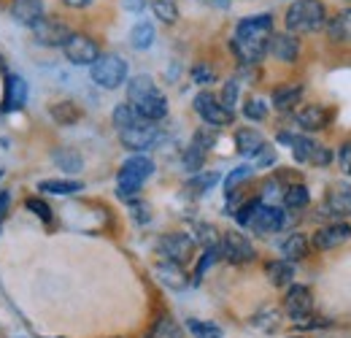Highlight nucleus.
<instances>
[{
    "label": "nucleus",
    "instance_id": "f257e3e1",
    "mask_svg": "<svg viewBox=\"0 0 351 338\" xmlns=\"http://www.w3.org/2000/svg\"><path fill=\"white\" fill-rule=\"evenodd\" d=\"M273 36V16L270 14H257V16H246L235 25V36H232V52L238 57L241 65L252 68L260 65L267 54V41Z\"/></svg>",
    "mask_w": 351,
    "mask_h": 338
},
{
    "label": "nucleus",
    "instance_id": "f03ea898",
    "mask_svg": "<svg viewBox=\"0 0 351 338\" xmlns=\"http://www.w3.org/2000/svg\"><path fill=\"white\" fill-rule=\"evenodd\" d=\"M287 33L292 36H311L327 27V8L322 0H295L284 14Z\"/></svg>",
    "mask_w": 351,
    "mask_h": 338
},
{
    "label": "nucleus",
    "instance_id": "7ed1b4c3",
    "mask_svg": "<svg viewBox=\"0 0 351 338\" xmlns=\"http://www.w3.org/2000/svg\"><path fill=\"white\" fill-rule=\"evenodd\" d=\"M154 173V163L146 155H132L122 163V168L117 173V195L122 201H132V195L141 192L143 181Z\"/></svg>",
    "mask_w": 351,
    "mask_h": 338
},
{
    "label": "nucleus",
    "instance_id": "20e7f679",
    "mask_svg": "<svg viewBox=\"0 0 351 338\" xmlns=\"http://www.w3.org/2000/svg\"><path fill=\"white\" fill-rule=\"evenodd\" d=\"M89 76L103 89H117L128 82V63L119 54H100L97 63L89 65Z\"/></svg>",
    "mask_w": 351,
    "mask_h": 338
},
{
    "label": "nucleus",
    "instance_id": "39448f33",
    "mask_svg": "<svg viewBox=\"0 0 351 338\" xmlns=\"http://www.w3.org/2000/svg\"><path fill=\"white\" fill-rule=\"evenodd\" d=\"M192 106H195L197 117H200L208 127H227V125H232V120H235V114L227 111V109L219 103V98H217L214 92H208V89L197 92Z\"/></svg>",
    "mask_w": 351,
    "mask_h": 338
},
{
    "label": "nucleus",
    "instance_id": "423d86ee",
    "mask_svg": "<svg viewBox=\"0 0 351 338\" xmlns=\"http://www.w3.org/2000/svg\"><path fill=\"white\" fill-rule=\"evenodd\" d=\"M219 252L221 257L227 260V262H232V265H246V262H254V244L243 236V233H238V230H227L224 236L219 238Z\"/></svg>",
    "mask_w": 351,
    "mask_h": 338
},
{
    "label": "nucleus",
    "instance_id": "0eeeda50",
    "mask_svg": "<svg viewBox=\"0 0 351 338\" xmlns=\"http://www.w3.org/2000/svg\"><path fill=\"white\" fill-rule=\"evenodd\" d=\"M284 225H287V212H284V209H278V206L263 203V201L254 206V212H252L249 222H246V227H249V230H254V233H260V236L278 233Z\"/></svg>",
    "mask_w": 351,
    "mask_h": 338
},
{
    "label": "nucleus",
    "instance_id": "6e6552de",
    "mask_svg": "<svg viewBox=\"0 0 351 338\" xmlns=\"http://www.w3.org/2000/svg\"><path fill=\"white\" fill-rule=\"evenodd\" d=\"M195 247H197V244H195V238H192L189 233H168V236H162V238L157 241L160 257L168 260V262H178V265L189 262Z\"/></svg>",
    "mask_w": 351,
    "mask_h": 338
},
{
    "label": "nucleus",
    "instance_id": "1a4fd4ad",
    "mask_svg": "<svg viewBox=\"0 0 351 338\" xmlns=\"http://www.w3.org/2000/svg\"><path fill=\"white\" fill-rule=\"evenodd\" d=\"M119 141H122L125 149H132V152L141 155V152L152 149V146L160 141V127H157V122L141 120V122H135V125L128 127V130H122V133H119Z\"/></svg>",
    "mask_w": 351,
    "mask_h": 338
},
{
    "label": "nucleus",
    "instance_id": "9d476101",
    "mask_svg": "<svg viewBox=\"0 0 351 338\" xmlns=\"http://www.w3.org/2000/svg\"><path fill=\"white\" fill-rule=\"evenodd\" d=\"M62 52H65L68 63H73V65H92L100 57L97 41H92L84 33H71V38L62 43Z\"/></svg>",
    "mask_w": 351,
    "mask_h": 338
},
{
    "label": "nucleus",
    "instance_id": "9b49d317",
    "mask_svg": "<svg viewBox=\"0 0 351 338\" xmlns=\"http://www.w3.org/2000/svg\"><path fill=\"white\" fill-rule=\"evenodd\" d=\"M349 238H351V225L346 222V219H338V222H332V225L319 227V230L313 233V238H308V241H311L313 249H319V252H330V249L346 244Z\"/></svg>",
    "mask_w": 351,
    "mask_h": 338
},
{
    "label": "nucleus",
    "instance_id": "f8f14e48",
    "mask_svg": "<svg viewBox=\"0 0 351 338\" xmlns=\"http://www.w3.org/2000/svg\"><path fill=\"white\" fill-rule=\"evenodd\" d=\"M284 311L295 322H303L306 317H311V311H313V293H311V287H306V284H289V290L284 295Z\"/></svg>",
    "mask_w": 351,
    "mask_h": 338
},
{
    "label": "nucleus",
    "instance_id": "ddd939ff",
    "mask_svg": "<svg viewBox=\"0 0 351 338\" xmlns=\"http://www.w3.org/2000/svg\"><path fill=\"white\" fill-rule=\"evenodd\" d=\"M71 33L73 30L62 19H49V16H44L33 27V38H36V43H41V46H62V43L71 38Z\"/></svg>",
    "mask_w": 351,
    "mask_h": 338
},
{
    "label": "nucleus",
    "instance_id": "4468645a",
    "mask_svg": "<svg viewBox=\"0 0 351 338\" xmlns=\"http://www.w3.org/2000/svg\"><path fill=\"white\" fill-rule=\"evenodd\" d=\"M324 212L335 219H351V184L338 181L324 195Z\"/></svg>",
    "mask_w": 351,
    "mask_h": 338
},
{
    "label": "nucleus",
    "instance_id": "2eb2a0df",
    "mask_svg": "<svg viewBox=\"0 0 351 338\" xmlns=\"http://www.w3.org/2000/svg\"><path fill=\"white\" fill-rule=\"evenodd\" d=\"M267 54L278 63H298L300 57V41L292 33H273L267 41Z\"/></svg>",
    "mask_w": 351,
    "mask_h": 338
},
{
    "label": "nucleus",
    "instance_id": "dca6fc26",
    "mask_svg": "<svg viewBox=\"0 0 351 338\" xmlns=\"http://www.w3.org/2000/svg\"><path fill=\"white\" fill-rule=\"evenodd\" d=\"M46 16L44 0H11V19L25 25V27H36Z\"/></svg>",
    "mask_w": 351,
    "mask_h": 338
},
{
    "label": "nucleus",
    "instance_id": "f3484780",
    "mask_svg": "<svg viewBox=\"0 0 351 338\" xmlns=\"http://www.w3.org/2000/svg\"><path fill=\"white\" fill-rule=\"evenodd\" d=\"M132 109H135L146 122H160V120L168 117V98H165L160 89H154V92H149L146 98H141L138 103H132Z\"/></svg>",
    "mask_w": 351,
    "mask_h": 338
},
{
    "label": "nucleus",
    "instance_id": "a211bd4d",
    "mask_svg": "<svg viewBox=\"0 0 351 338\" xmlns=\"http://www.w3.org/2000/svg\"><path fill=\"white\" fill-rule=\"evenodd\" d=\"M25 103H27V82L19 74H5L3 111H19Z\"/></svg>",
    "mask_w": 351,
    "mask_h": 338
},
{
    "label": "nucleus",
    "instance_id": "6ab92c4d",
    "mask_svg": "<svg viewBox=\"0 0 351 338\" xmlns=\"http://www.w3.org/2000/svg\"><path fill=\"white\" fill-rule=\"evenodd\" d=\"M265 144H267L265 135L260 133V130H254V127H238V130H235V146H238V155L246 157V160H254V157L263 152Z\"/></svg>",
    "mask_w": 351,
    "mask_h": 338
},
{
    "label": "nucleus",
    "instance_id": "aec40b11",
    "mask_svg": "<svg viewBox=\"0 0 351 338\" xmlns=\"http://www.w3.org/2000/svg\"><path fill=\"white\" fill-rule=\"evenodd\" d=\"M330 111L324 109V106H316V103H311V106H303L298 114H295V122L300 130H306V133H316V130H324V127L330 125Z\"/></svg>",
    "mask_w": 351,
    "mask_h": 338
},
{
    "label": "nucleus",
    "instance_id": "412c9836",
    "mask_svg": "<svg viewBox=\"0 0 351 338\" xmlns=\"http://www.w3.org/2000/svg\"><path fill=\"white\" fill-rule=\"evenodd\" d=\"M157 279L165 284V287H171V290H184L186 284H189V279H186V273H184V265H178V262H168V260H162V262H157Z\"/></svg>",
    "mask_w": 351,
    "mask_h": 338
},
{
    "label": "nucleus",
    "instance_id": "4be33fe9",
    "mask_svg": "<svg viewBox=\"0 0 351 338\" xmlns=\"http://www.w3.org/2000/svg\"><path fill=\"white\" fill-rule=\"evenodd\" d=\"M327 36L332 43H351V8H341L327 22Z\"/></svg>",
    "mask_w": 351,
    "mask_h": 338
},
{
    "label": "nucleus",
    "instance_id": "5701e85b",
    "mask_svg": "<svg viewBox=\"0 0 351 338\" xmlns=\"http://www.w3.org/2000/svg\"><path fill=\"white\" fill-rule=\"evenodd\" d=\"M303 98V84H281L273 89V109L276 111H292Z\"/></svg>",
    "mask_w": 351,
    "mask_h": 338
},
{
    "label": "nucleus",
    "instance_id": "b1692460",
    "mask_svg": "<svg viewBox=\"0 0 351 338\" xmlns=\"http://www.w3.org/2000/svg\"><path fill=\"white\" fill-rule=\"evenodd\" d=\"M265 273H267L270 284L289 287L295 282V262H289V260H273V262L265 265Z\"/></svg>",
    "mask_w": 351,
    "mask_h": 338
},
{
    "label": "nucleus",
    "instance_id": "393cba45",
    "mask_svg": "<svg viewBox=\"0 0 351 338\" xmlns=\"http://www.w3.org/2000/svg\"><path fill=\"white\" fill-rule=\"evenodd\" d=\"M281 254H284V260H289V262H298V260L308 257V254H311V241H308V236L292 233L289 238H284V241H281Z\"/></svg>",
    "mask_w": 351,
    "mask_h": 338
},
{
    "label": "nucleus",
    "instance_id": "a878e982",
    "mask_svg": "<svg viewBox=\"0 0 351 338\" xmlns=\"http://www.w3.org/2000/svg\"><path fill=\"white\" fill-rule=\"evenodd\" d=\"M49 114L57 125H76L82 120V109L73 100H60V103L49 106Z\"/></svg>",
    "mask_w": 351,
    "mask_h": 338
},
{
    "label": "nucleus",
    "instance_id": "bb28decb",
    "mask_svg": "<svg viewBox=\"0 0 351 338\" xmlns=\"http://www.w3.org/2000/svg\"><path fill=\"white\" fill-rule=\"evenodd\" d=\"M281 203L289 212H300V209H306L308 203H311V192H308L306 184H289L284 190V195H281Z\"/></svg>",
    "mask_w": 351,
    "mask_h": 338
},
{
    "label": "nucleus",
    "instance_id": "cd10ccee",
    "mask_svg": "<svg viewBox=\"0 0 351 338\" xmlns=\"http://www.w3.org/2000/svg\"><path fill=\"white\" fill-rule=\"evenodd\" d=\"M84 184L82 181H76V179H44L41 184H38V190L41 192H49V195H73V192H79Z\"/></svg>",
    "mask_w": 351,
    "mask_h": 338
},
{
    "label": "nucleus",
    "instance_id": "c85d7f7f",
    "mask_svg": "<svg viewBox=\"0 0 351 338\" xmlns=\"http://www.w3.org/2000/svg\"><path fill=\"white\" fill-rule=\"evenodd\" d=\"M289 149H292V157H295V163H300V166H308V163H311V157H313L316 141H313L311 135H295V138H292V144H289Z\"/></svg>",
    "mask_w": 351,
    "mask_h": 338
},
{
    "label": "nucleus",
    "instance_id": "c756f323",
    "mask_svg": "<svg viewBox=\"0 0 351 338\" xmlns=\"http://www.w3.org/2000/svg\"><path fill=\"white\" fill-rule=\"evenodd\" d=\"M157 89V84H154V79L152 76H146V74H141V76H135V79H130L128 82V100L132 103H138L141 98H146L149 92H154Z\"/></svg>",
    "mask_w": 351,
    "mask_h": 338
},
{
    "label": "nucleus",
    "instance_id": "7c9ffc66",
    "mask_svg": "<svg viewBox=\"0 0 351 338\" xmlns=\"http://www.w3.org/2000/svg\"><path fill=\"white\" fill-rule=\"evenodd\" d=\"M146 338H184V330L173 317H160L154 322V328L146 333Z\"/></svg>",
    "mask_w": 351,
    "mask_h": 338
},
{
    "label": "nucleus",
    "instance_id": "2f4dec72",
    "mask_svg": "<svg viewBox=\"0 0 351 338\" xmlns=\"http://www.w3.org/2000/svg\"><path fill=\"white\" fill-rule=\"evenodd\" d=\"M143 117L132 109L130 103H122V106H117L114 109V114H111V122H114V127H117V133H122V130H128V127H132L135 122H141Z\"/></svg>",
    "mask_w": 351,
    "mask_h": 338
},
{
    "label": "nucleus",
    "instance_id": "473e14b6",
    "mask_svg": "<svg viewBox=\"0 0 351 338\" xmlns=\"http://www.w3.org/2000/svg\"><path fill=\"white\" fill-rule=\"evenodd\" d=\"M154 25L152 22H138L135 27L130 30V43H132V49H149L152 43H154Z\"/></svg>",
    "mask_w": 351,
    "mask_h": 338
},
{
    "label": "nucleus",
    "instance_id": "72a5a7b5",
    "mask_svg": "<svg viewBox=\"0 0 351 338\" xmlns=\"http://www.w3.org/2000/svg\"><path fill=\"white\" fill-rule=\"evenodd\" d=\"M51 157H54V163H57L60 168L68 170V173H79V170L84 168L82 155H79V152H73V149H57Z\"/></svg>",
    "mask_w": 351,
    "mask_h": 338
},
{
    "label": "nucleus",
    "instance_id": "f704fd0d",
    "mask_svg": "<svg viewBox=\"0 0 351 338\" xmlns=\"http://www.w3.org/2000/svg\"><path fill=\"white\" fill-rule=\"evenodd\" d=\"M186 330L192 338H224V330L214 322H203V319H186Z\"/></svg>",
    "mask_w": 351,
    "mask_h": 338
},
{
    "label": "nucleus",
    "instance_id": "c9c22d12",
    "mask_svg": "<svg viewBox=\"0 0 351 338\" xmlns=\"http://www.w3.org/2000/svg\"><path fill=\"white\" fill-rule=\"evenodd\" d=\"M206 149L203 146H197V144H189L186 146V152H184V157H181V166L189 170V173H197V170L206 166Z\"/></svg>",
    "mask_w": 351,
    "mask_h": 338
},
{
    "label": "nucleus",
    "instance_id": "e433bc0d",
    "mask_svg": "<svg viewBox=\"0 0 351 338\" xmlns=\"http://www.w3.org/2000/svg\"><path fill=\"white\" fill-rule=\"evenodd\" d=\"M219 257H221L219 247H208V249H203V257H200L197 265H195V279H192V284H200L203 276H206V271H208Z\"/></svg>",
    "mask_w": 351,
    "mask_h": 338
},
{
    "label": "nucleus",
    "instance_id": "4c0bfd02",
    "mask_svg": "<svg viewBox=\"0 0 351 338\" xmlns=\"http://www.w3.org/2000/svg\"><path fill=\"white\" fill-rule=\"evenodd\" d=\"M238 95H241V82L232 76V79H227L224 87H221V95H219V103L227 109V111H232L235 114V106H238Z\"/></svg>",
    "mask_w": 351,
    "mask_h": 338
},
{
    "label": "nucleus",
    "instance_id": "58836bf2",
    "mask_svg": "<svg viewBox=\"0 0 351 338\" xmlns=\"http://www.w3.org/2000/svg\"><path fill=\"white\" fill-rule=\"evenodd\" d=\"M217 181H219V173H217V170H208V173H197V176H192V181H189L186 187H189L192 195H203V192H208Z\"/></svg>",
    "mask_w": 351,
    "mask_h": 338
},
{
    "label": "nucleus",
    "instance_id": "ea45409f",
    "mask_svg": "<svg viewBox=\"0 0 351 338\" xmlns=\"http://www.w3.org/2000/svg\"><path fill=\"white\" fill-rule=\"evenodd\" d=\"M152 11L157 14V19H162L165 25H173L178 19V5L176 0H152Z\"/></svg>",
    "mask_w": 351,
    "mask_h": 338
},
{
    "label": "nucleus",
    "instance_id": "a19ab883",
    "mask_svg": "<svg viewBox=\"0 0 351 338\" xmlns=\"http://www.w3.org/2000/svg\"><path fill=\"white\" fill-rule=\"evenodd\" d=\"M252 173H254V166H238L235 170H230V173H227V179H224V192H227V195H232V192L238 190V184H241V181L252 179Z\"/></svg>",
    "mask_w": 351,
    "mask_h": 338
},
{
    "label": "nucleus",
    "instance_id": "79ce46f5",
    "mask_svg": "<svg viewBox=\"0 0 351 338\" xmlns=\"http://www.w3.org/2000/svg\"><path fill=\"white\" fill-rule=\"evenodd\" d=\"M243 117L249 122H263L265 117H267V103H265L263 98H249L243 103Z\"/></svg>",
    "mask_w": 351,
    "mask_h": 338
},
{
    "label": "nucleus",
    "instance_id": "37998d69",
    "mask_svg": "<svg viewBox=\"0 0 351 338\" xmlns=\"http://www.w3.org/2000/svg\"><path fill=\"white\" fill-rule=\"evenodd\" d=\"M192 238H195V244H200L203 249L219 247V236H217V227H214V225H197Z\"/></svg>",
    "mask_w": 351,
    "mask_h": 338
},
{
    "label": "nucleus",
    "instance_id": "c03bdc74",
    "mask_svg": "<svg viewBox=\"0 0 351 338\" xmlns=\"http://www.w3.org/2000/svg\"><path fill=\"white\" fill-rule=\"evenodd\" d=\"M214 79H217V71H214L211 65H206V63H197V65L192 68V82H195V84L206 87V84H211Z\"/></svg>",
    "mask_w": 351,
    "mask_h": 338
},
{
    "label": "nucleus",
    "instance_id": "a18cd8bd",
    "mask_svg": "<svg viewBox=\"0 0 351 338\" xmlns=\"http://www.w3.org/2000/svg\"><path fill=\"white\" fill-rule=\"evenodd\" d=\"M25 206H27L30 212L36 214V216H38V219H41L44 225H49V222L54 219V214H51V209L46 206V203L41 201V198H27V201H25Z\"/></svg>",
    "mask_w": 351,
    "mask_h": 338
},
{
    "label": "nucleus",
    "instance_id": "49530a36",
    "mask_svg": "<svg viewBox=\"0 0 351 338\" xmlns=\"http://www.w3.org/2000/svg\"><path fill=\"white\" fill-rule=\"evenodd\" d=\"M332 152L327 149V146H322V144H316V149H313V157H311V163L308 166H313V168H327L330 163H332Z\"/></svg>",
    "mask_w": 351,
    "mask_h": 338
},
{
    "label": "nucleus",
    "instance_id": "de8ad7c7",
    "mask_svg": "<svg viewBox=\"0 0 351 338\" xmlns=\"http://www.w3.org/2000/svg\"><path fill=\"white\" fill-rule=\"evenodd\" d=\"M273 163H276V149L270 144H265L263 152L254 157V168H270Z\"/></svg>",
    "mask_w": 351,
    "mask_h": 338
},
{
    "label": "nucleus",
    "instance_id": "09e8293b",
    "mask_svg": "<svg viewBox=\"0 0 351 338\" xmlns=\"http://www.w3.org/2000/svg\"><path fill=\"white\" fill-rule=\"evenodd\" d=\"M338 168L343 170L346 176H351V141H346V144H341V149H338Z\"/></svg>",
    "mask_w": 351,
    "mask_h": 338
},
{
    "label": "nucleus",
    "instance_id": "8fccbe9b",
    "mask_svg": "<svg viewBox=\"0 0 351 338\" xmlns=\"http://www.w3.org/2000/svg\"><path fill=\"white\" fill-rule=\"evenodd\" d=\"M130 214L135 222H149L152 219V212H149L146 203H130Z\"/></svg>",
    "mask_w": 351,
    "mask_h": 338
},
{
    "label": "nucleus",
    "instance_id": "3c124183",
    "mask_svg": "<svg viewBox=\"0 0 351 338\" xmlns=\"http://www.w3.org/2000/svg\"><path fill=\"white\" fill-rule=\"evenodd\" d=\"M125 8H128L130 14H141V11L146 8V0H125Z\"/></svg>",
    "mask_w": 351,
    "mask_h": 338
},
{
    "label": "nucleus",
    "instance_id": "603ef678",
    "mask_svg": "<svg viewBox=\"0 0 351 338\" xmlns=\"http://www.w3.org/2000/svg\"><path fill=\"white\" fill-rule=\"evenodd\" d=\"M8 201H11V195L8 192H0V222H3V216L8 212Z\"/></svg>",
    "mask_w": 351,
    "mask_h": 338
},
{
    "label": "nucleus",
    "instance_id": "864d4df0",
    "mask_svg": "<svg viewBox=\"0 0 351 338\" xmlns=\"http://www.w3.org/2000/svg\"><path fill=\"white\" fill-rule=\"evenodd\" d=\"M62 3H65L68 8H87L92 0H62Z\"/></svg>",
    "mask_w": 351,
    "mask_h": 338
}]
</instances>
